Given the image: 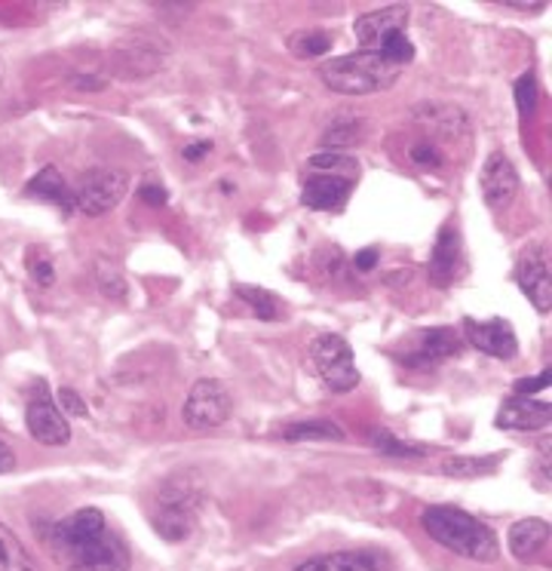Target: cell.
Segmentation results:
<instances>
[{"label": "cell", "instance_id": "6da1fadb", "mask_svg": "<svg viewBox=\"0 0 552 571\" xmlns=\"http://www.w3.org/2000/svg\"><path fill=\"white\" fill-rule=\"evenodd\" d=\"M43 547L65 571H129V550L99 507H80L56 522H34Z\"/></svg>", "mask_w": 552, "mask_h": 571}, {"label": "cell", "instance_id": "7a4b0ae2", "mask_svg": "<svg viewBox=\"0 0 552 571\" xmlns=\"http://www.w3.org/2000/svg\"><path fill=\"white\" fill-rule=\"evenodd\" d=\"M421 529L430 535V541L445 547L454 557L473 559L481 565H491L500 557V543L491 526H485L479 516L467 514L461 507L433 504L421 510Z\"/></svg>", "mask_w": 552, "mask_h": 571}, {"label": "cell", "instance_id": "3957f363", "mask_svg": "<svg viewBox=\"0 0 552 571\" xmlns=\"http://www.w3.org/2000/svg\"><path fill=\"white\" fill-rule=\"evenodd\" d=\"M402 77V68L387 62L381 53H347L320 65V80L338 96H371L383 93Z\"/></svg>", "mask_w": 552, "mask_h": 571}, {"label": "cell", "instance_id": "277c9868", "mask_svg": "<svg viewBox=\"0 0 552 571\" xmlns=\"http://www.w3.org/2000/svg\"><path fill=\"white\" fill-rule=\"evenodd\" d=\"M199 504H203V486L197 483V473H175L156 492L154 529L166 541H184L194 531Z\"/></svg>", "mask_w": 552, "mask_h": 571}, {"label": "cell", "instance_id": "5b68a950", "mask_svg": "<svg viewBox=\"0 0 552 571\" xmlns=\"http://www.w3.org/2000/svg\"><path fill=\"white\" fill-rule=\"evenodd\" d=\"M129 179L127 172L108 170V166H96V170H86L77 182L72 185L74 197V213H84L89 218L96 215L111 213L120 206V201L127 197Z\"/></svg>", "mask_w": 552, "mask_h": 571}, {"label": "cell", "instance_id": "8992f818", "mask_svg": "<svg viewBox=\"0 0 552 571\" xmlns=\"http://www.w3.org/2000/svg\"><path fill=\"white\" fill-rule=\"evenodd\" d=\"M311 363L320 381L332 394H350L359 385V369H356L354 347L344 342L340 335H320L311 344Z\"/></svg>", "mask_w": 552, "mask_h": 571}, {"label": "cell", "instance_id": "52a82bcc", "mask_svg": "<svg viewBox=\"0 0 552 571\" xmlns=\"http://www.w3.org/2000/svg\"><path fill=\"white\" fill-rule=\"evenodd\" d=\"M230 412H234L230 387L218 378H199L184 400L182 421L191 430H215L225 424Z\"/></svg>", "mask_w": 552, "mask_h": 571}, {"label": "cell", "instance_id": "ba28073f", "mask_svg": "<svg viewBox=\"0 0 552 571\" xmlns=\"http://www.w3.org/2000/svg\"><path fill=\"white\" fill-rule=\"evenodd\" d=\"M25 428H29L31 440L50 445V449L72 443V424L56 406L53 394L46 390V381H37L31 390L29 406H25Z\"/></svg>", "mask_w": 552, "mask_h": 571}, {"label": "cell", "instance_id": "9c48e42d", "mask_svg": "<svg viewBox=\"0 0 552 571\" xmlns=\"http://www.w3.org/2000/svg\"><path fill=\"white\" fill-rule=\"evenodd\" d=\"M516 283L524 292V299L534 304L538 314H550L552 308V280H550V261H546V249L543 246H531L524 249L519 261H516Z\"/></svg>", "mask_w": 552, "mask_h": 571}, {"label": "cell", "instance_id": "30bf717a", "mask_svg": "<svg viewBox=\"0 0 552 571\" xmlns=\"http://www.w3.org/2000/svg\"><path fill=\"white\" fill-rule=\"evenodd\" d=\"M479 187L485 203H488L495 213H504V209L516 201V194H519L522 182H519V172H516V166H512V160L507 158V154L495 151V154H488L485 163H481Z\"/></svg>", "mask_w": 552, "mask_h": 571}, {"label": "cell", "instance_id": "8fae6325", "mask_svg": "<svg viewBox=\"0 0 552 571\" xmlns=\"http://www.w3.org/2000/svg\"><path fill=\"white\" fill-rule=\"evenodd\" d=\"M464 335L467 342L485 354V357L495 359H512L519 354V342H516V328L507 323V320H476V316H467L464 320Z\"/></svg>", "mask_w": 552, "mask_h": 571}, {"label": "cell", "instance_id": "7c38bea8", "mask_svg": "<svg viewBox=\"0 0 552 571\" xmlns=\"http://www.w3.org/2000/svg\"><path fill=\"white\" fill-rule=\"evenodd\" d=\"M405 25H409V7H383L359 15L354 22V34L366 53H378L387 37L405 34Z\"/></svg>", "mask_w": 552, "mask_h": 571}, {"label": "cell", "instance_id": "4fadbf2b", "mask_svg": "<svg viewBox=\"0 0 552 571\" xmlns=\"http://www.w3.org/2000/svg\"><path fill=\"white\" fill-rule=\"evenodd\" d=\"M393 562L383 550H335L297 562L292 571H390Z\"/></svg>", "mask_w": 552, "mask_h": 571}, {"label": "cell", "instance_id": "5bb4252c", "mask_svg": "<svg viewBox=\"0 0 552 571\" xmlns=\"http://www.w3.org/2000/svg\"><path fill=\"white\" fill-rule=\"evenodd\" d=\"M461 265H464V252H461V234L454 225H442L440 234H436V246L430 252V265H426V277L430 283L452 286L461 273Z\"/></svg>", "mask_w": 552, "mask_h": 571}, {"label": "cell", "instance_id": "9a60e30c", "mask_svg": "<svg viewBox=\"0 0 552 571\" xmlns=\"http://www.w3.org/2000/svg\"><path fill=\"white\" fill-rule=\"evenodd\" d=\"M464 351V344L457 338V332L448 326H436V328H424L421 335H418V347H414V354L409 357H402V363L409 366V369H433L440 359H448V357H457Z\"/></svg>", "mask_w": 552, "mask_h": 571}, {"label": "cell", "instance_id": "2e32d148", "mask_svg": "<svg viewBox=\"0 0 552 571\" xmlns=\"http://www.w3.org/2000/svg\"><path fill=\"white\" fill-rule=\"evenodd\" d=\"M552 406L534 397H510L504 400L495 424L500 430H543L550 428Z\"/></svg>", "mask_w": 552, "mask_h": 571}, {"label": "cell", "instance_id": "e0dca14e", "mask_svg": "<svg viewBox=\"0 0 552 571\" xmlns=\"http://www.w3.org/2000/svg\"><path fill=\"white\" fill-rule=\"evenodd\" d=\"M354 191V179H338V175H311L301 191V203L307 209H320V213H338L344 203L350 201Z\"/></svg>", "mask_w": 552, "mask_h": 571}, {"label": "cell", "instance_id": "ac0fdd59", "mask_svg": "<svg viewBox=\"0 0 552 571\" xmlns=\"http://www.w3.org/2000/svg\"><path fill=\"white\" fill-rule=\"evenodd\" d=\"M25 197L50 203V206H58L65 215L74 213L72 185L62 179V172H58L53 163H46L43 170H37V175H31L29 182H25Z\"/></svg>", "mask_w": 552, "mask_h": 571}, {"label": "cell", "instance_id": "d6986e66", "mask_svg": "<svg viewBox=\"0 0 552 571\" xmlns=\"http://www.w3.org/2000/svg\"><path fill=\"white\" fill-rule=\"evenodd\" d=\"M550 541V522H543L538 516H528L512 522L507 543H510V553L516 559H534Z\"/></svg>", "mask_w": 552, "mask_h": 571}, {"label": "cell", "instance_id": "ffe728a7", "mask_svg": "<svg viewBox=\"0 0 552 571\" xmlns=\"http://www.w3.org/2000/svg\"><path fill=\"white\" fill-rule=\"evenodd\" d=\"M285 443H340L344 440V430L335 421L326 418H313V421H297L283 428Z\"/></svg>", "mask_w": 552, "mask_h": 571}, {"label": "cell", "instance_id": "44dd1931", "mask_svg": "<svg viewBox=\"0 0 552 571\" xmlns=\"http://www.w3.org/2000/svg\"><path fill=\"white\" fill-rule=\"evenodd\" d=\"M0 571H43L37 565V559L31 557L29 547L15 538V531H10L0 522Z\"/></svg>", "mask_w": 552, "mask_h": 571}, {"label": "cell", "instance_id": "7402d4cb", "mask_svg": "<svg viewBox=\"0 0 552 571\" xmlns=\"http://www.w3.org/2000/svg\"><path fill=\"white\" fill-rule=\"evenodd\" d=\"M362 139H366V120L362 117H338L323 132L320 144H326V151H340V148H354Z\"/></svg>", "mask_w": 552, "mask_h": 571}, {"label": "cell", "instance_id": "603a6c76", "mask_svg": "<svg viewBox=\"0 0 552 571\" xmlns=\"http://www.w3.org/2000/svg\"><path fill=\"white\" fill-rule=\"evenodd\" d=\"M237 299L246 301L252 308V314L258 320H264V323H277L285 314L283 301L277 299L273 292H268V289H258V286H237Z\"/></svg>", "mask_w": 552, "mask_h": 571}, {"label": "cell", "instance_id": "cb8c5ba5", "mask_svg": "<svg viewBox=\"0 0 552 571\" xmlns=\"http://www.w3.org/2000/svg\"><path fill=\"white\" fill-rule=\"evenodd\" d=\"M304 170L311 175H338V179H354V172H359V160L344 154V151H320L313 154Z\"/></svg>", "mask_w": 552, "mask_h": 571}, {"label": "cell", "instance_id": "d4e9b609", "mask_svg": "<svg viewBox=\"0 0 552 571\" xmlns=\"http://www.w3.org/2000/svg\"><path fill=\"white\" fill-rule=\"evenodd\" d=\"M497 455H485V457H476V455H461V457H448V461H442L440 471L445 476H454V480H476V476H488V473L497 471Z\"/></svg>", "mask_w": 552, "mask_h": 571}, {"label": "cell", "instance_id": "484cf974", "mask_svg": "<svg viewBox=\"0 0 552 571\" xmlns=\"http://www.w3.org/2000/svg\"><path fill=\"white\" fill-rule=\"evenodd\" d=\"M368 443H371L375 452H381V455H393V457L430 455V449H426V445H414L409 443V440H399L397 433H390V430H383V428L368 430Z\"/></svg>", "mask_w": 552, "mask_h": 571}, {"label": "cell", "instance_id": "4316f807", "mask_svg": "<svg viewBox=\"0 0 552 571\" xmlns=\"http://www.w3.org/2000/svg\"><path fill=\"white\" fill-rule=\"evenodd\" d=\"M332 50V34L320 29H301L289 37V53L295 58H320Z\"/></svg>", "mask_w": 552, "mask_h": 571}, {"label": "cell", "instance_id": "83f0119b", "mask_svg": "<svg viewBox=\"0 0 552 571\" xmlns=\"http://www.w3.org/2000/svg\"><path fill=\"white\" fill-rule=\"evenodd\" d=\"M405 158H409L411 166H418V170H442V166H445V154H442V148L436 142H430V139H418V142H411Z\"/></svg>", "mask_w": 552, "mask_h": 571}, {"label": "cell", "instance_id": "f1b7e54d", "mask_svg": "<svg viewBox=\"0 0 552 571\" xmlns=\"http://www.w3.org/2000/svg\"><path fill=\"white\" fill-rule=\"evenodd\" d=\"M512 93H516V108H519V115H522V120H531L534 117V111H538V77L528 72L522 74L519 80H516V86H512Z\"/></svg>", "mask_w": 552, "mask_h": 571}, {"label": "cell", "instance_id": "f546056e", "mask_svg": "<svg viewBox=\"0 0 552 571\" xmlns=\"http://www.w3.org/2000/svg\"><path fill=\"white\" fill-rule=\"evenodd\" d=\"M96 283H99L105 299H123V295L129 292L123 273L117 271L113 265H108V261H99V265H96Z\"/></svg>", "mask_w": 552, "mask_h": 571}, {"label": "cell", "instance_id": "4dcf8cb0", "mask_svg": "<svg viewBox=\"0 0 552 571\" xmlns=\"http://www.w3.org/2000/svg\"><path fill=\"white\" fill-rule=\"evenodd\" d=\"M29 277L37 286H53L56 280V268H53V258L46 256L43 249H29Z\"/></svg>", "mask_w": 552, "mask_h": 571}, {"label": "cell", "instance_id": "1f68e13d", "mask_svg": "<svg viewBox=\"0 0 552 571\" xmlns=\"http://www.w3.org/2000/svg\"><path fill=\"white\" fill-rule=\"evenodd\" d=\"M58 409H62L65 418H68V414H74V418H86V414H89L86 402L80 400V394H77L74 387H58Z\"/></svg>", "mask_w": 552, "mask_h": 571}, {"label": "cell", "instance_id": "d6a6232c", "mask_svg": "<svg viewBox=\"0 0 552 571\" xmlns=\"http://www.w3.org/2000/svg\"><path fill=\"white\" fill-rule=\"evenodd\" d=\"M550 381H552V371L543 369L538 378H522V381H516L512 390H516V397H531V394H538V390H543V387H550Z\"/></svg>", "mask_w": 552, "mask_h": 571}, {"label": "cell", "instance_id": "836d02e7", "mask_svg": "<svg viewBox=\"0 0 552 571\" xmlns=\"http://www.w3.org/2000/svg\"><path fill=\"white\" fill-rule=\"evenodd\" d=\"M139 201L148 203V206H166L170 203V194L163 185H142L139 187Z\"/></svg>", "mask_w": 552, "mask_h": 571}, {"label": "cell", "instance_id": "e575fe53", "mask_svg": "<svg viewBox=\"0 0 552 571\" xmlns=\"http://www.w3.org/2000/svg\"><path fill=\"white\" fill-rule=\"evenodd\" d=\"M378 258H381V252L375 249V246H368V249H362V252H356L354 256V268L359 273H368L378 268Z\"/></svg>", "mask_w": 552, "mask_h": 571}, {"label": "cell", "instance_id": "d590c367", "mask_svg": "<svg viewBox=\"0 0 552 571\" xmlns=\"http://www.w3.org/2000/svg\"><path fill=\"white\" fill-rule=\"evenodd\" d=\"M213 151V142H206V139H199V142H191L182 148V158L191 160V163H197L199 158H206Z\"/></svg>", "mask_w": 552, "mask_h": 571}, {"label": "cell", "instance_id": "8d00e7d4", "mask_svg": "<svg viewBox=\"0 0 552 571\" xmlns=\"http://www.w3.org/2000/svg\"><path fill=\"white\" fill-rule=\"evenodd\" d=\"M15 467V455L10 445L0 440V473H10Z\"/></svg>", "mask_w": 552, "mask_h": 571}, {"label": "cell", "instance_id": "74e56055", "mask_svg": "<svg viewBox=\"0 0 552 571\" xmlns=\"http://www.w3.org/2000/svg\"><path fill=\"white\" fill-rule=\"evenodd\" d=\"M510 10H519V13H543L546 3H507Z\"/></svg>", "mask_w": 552, "mask_h": 571}, {"label": "cell", "instance_id": "f35d334b", "mask_svg": "<svg viewBox=\"0 0 552 571\" xmlns=\"http://www.w3.org/2000/svg\"><path fill=\"white\" fill-rule=\"evenodd\" d=\"M74 86H80V89H101V80H93V77H74Z\"/></svg>", "mask_w": 552, "mask_h": 571}, {"label": "cell", "instance_id": "ab89813d", "mask_svg": "<svg viewBox=\"0 0 552 571\" xmlns=\"http://www.w3.org/2000/svg\"><path fill=\"white\" fill-rule=\"evenodd\" d=\"M0 80H3V58H0Z\"/></svg>", "mask_w": 552, "mask_h": 571}]
</instances>
